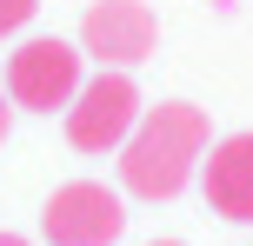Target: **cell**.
<instances>
[{
    "mask_svg": "<svg viewBox=\"0 0 253 246\" xmlns=\"http://www.w3.org/2000/svg\"><path fill=\"white\" fill-rule=\"evenodd\" d=\"M153 246H187V240H153Z\"/></svg>",
    "mask_w": 253,
    "mask_h": 246,
    "instance_id": "cell-10",
    "label": "cell"
},
{
    "mask_svg": "<svg viewBox=\"0 0 253 246\" xmlns=\"http://www.w3.org/2000/svg\"><path fill=\"white\" fill-rule=\"evenodd\" d=\"M126 233V207L100 180H67L40 207V240L47 246H114Z\"/></svg>",
    "mask_w": 253,
    "mask_h": 246,
    "instance_id": "cell-4",
    "label": "cell"
},
{
    "mask_svg": "<svg viewBox=\"0 0 253 246\" xmlns=\"http://www.w3.org/2000/svg\"><path fill=\"white\" fill-rule=\"evenodd\" d=\"M34 13H40V0H0V40H7V34H20Z\"/></svg>",
    "mask_w": 253,
    "mask_h": 246,
    "instance_id": "cell-7",
    "label": "cell"
},
{
    "mask_svg": "<svg viewBox=\"0 0 253 246\" xmlns=\"http://www.w3.org/2000/svg\"><path fill=\"white\" fill-rule=\"evenodd\" d=\"M200 186H207V207L220 220H247L253 226V133H227V140L207 146Z\"/></svg>",
    "mask_w": 253,
    "mask_h": 246,
    "instance_id": "cell-6",
    "label": "cell"
},
{
    "mask_svg": "<svg viewBox=\"0 0 253 246\" xmlns=\"http://www.w3.org/2000/svg\"><path fill=\"white\" fill-rule=\"evenodd\" d=\"M140 113H147V100H140L133 73L100 67L93 80H80L74 106H67V140H74L80 153H120L126 133L140 127Z\"/></svg>",
    "mask_w": 253,
    "mask_h": 246,
    "instance_id": "cell-3",
    "label": "cell"
},
{
    "mask_svg": "<svg viewBox=\"0 0 253 246\" xmlns=\"http://www.w3.org/2000/svg\"><path fill=\"white\" fill-rule=\"evenodd\" d=\"M153 47H160V20L147 0H93L80 13V53L114 73H133L140 60H153Z\"/></svg>",
    "mask_w": 253,
    "mask_h": 246,
    "instance_id": "cell-5",
    "label": "cell"
},
{
    "mask_svg": "<svg viewBox=\"0 0 253 246\" xmlns=\"http://www.w3.org/2000/svg\"><path fill=\"white\" fill-rule=\"evenodd\" d=\"M0 246H34V240H20V233H0Z\"/></svg>",
    "mask_w": 253,
    "mask_h": 246,
    "instance_id": "cell-9",
    "label": "cell"
},
{
    "mask_svg": "<svg viewBox=\"0 0 253 246\" xmlns=\"http://www.w3.org/2000/svg\"><path fill=\"white\" fill-rule=\"evenodd\" d=\"M207 146H213V127H207L200 106L193 100H160V106L140 113V127L120 146V186L133 200H173L200 173Z\"/></svg>",
    "mask_w": 253,
    "mask_h": 246,
    "instance_id": "cell-1",
    "label": "cell"
},
{
    "mask_svg": "<svg viewBox=\"0 0 253 246\" xmlns=\"http://www.w3.org/2000/svg\"><path fill=\"white\" fill-rule=\"evenodd\" d=\"M80 60L87 53L74 47V40H60V34H40V40H20V47L7 53V67H0V80H7V100L13 106H27V113H53V106H74V93H80Z\"/></svg>",
    "mask_w": 253,
    "mask_h": 246,
    "instance_id": "cell-2",
    "label": "cell"
},
{
    "mask_svg": "<svg viewBox=\"0 0 253 246\" xmlns=\"http://www.w3.org/2000/svg\"><path fill=\"white\" fill-rule=\"evenodd\" d=\"M7 127H13V100H7V80H0V146H7Z\"/></svg>",
    "mask_w": 253,
    "mask_h": 246,
    "instance_id": "cell-8",
    "label": "cell"
}]
</instances>
